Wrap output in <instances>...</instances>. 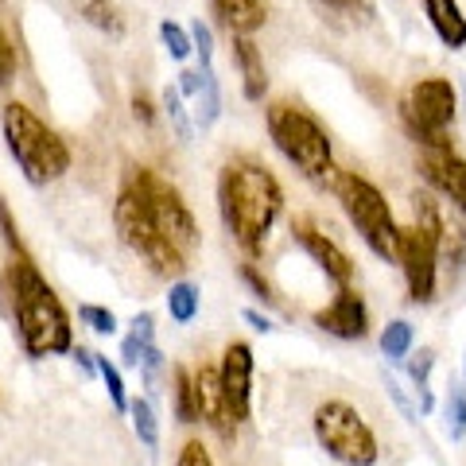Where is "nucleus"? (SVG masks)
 <instances>
[{"instance_id": "nucleus-37", "label": "nucleus", "mask_w": 466, "mask_h": 466, "mask_svg": "<svg viewBox=\"0 0 466 466\" xmlns=\"http://www.w3.org/2000/svg\"><path fill=\"white\" fill-rule=\"evenodd\" d=\"M148 346H152V342H144L140 334L128 330L125 342H121V361H125V366H137V370H140V358H144V350H148Z\"/></svg>"}, {"instance_id": "nucleus-8", "label": "nucleus", "mask_w": 466, "mask_h": 466, "mask_svg": "<svg viewBox=\"0 0 466 466\" xmlns=\"http://www.w3.org/2000/svg\"><path fill=\"white\" fill-rule=\"evenodd\" d=\"M459 113V90L451 78L428 75L408 86L400 97V125L420 148H451V125Z\"/></svg>"}, {"instance_id": "nucleus-16", "label": "nucleus", "mask_w": 466, "mask_h": 466, "mask_svg": "<svg viewBox=\"0 0 466 466\" xmlns=\"http://www.w3.org/2000/svg\"><path fill=\"white\" fill-rule=\"evenodd\" d=\"M229 39H233V63H238L245 101H265V94H268V66H265V55H260L257 39L253 35H229Z\"/></svg>"}, {"instance_id": "nucleus-5", "label": "nucleus", "mask_w": 466, "mask_h": 466, "mask_svg": "<svg viewBox=\"0 0 466 466\" xmlns=\"http://www.w3.org/2000/svg\"><path fill=\"white\" fill-rule=\"evenodd\" d=\"M443 214L431 195H412V222L400 226V272L412 303H431L440 288V249H443Z\"/></svg>"}, {"instance_id": "nucleus-12", "label": "nucleus", "mask_w": 466, "mask_h": 466, "mask_svg": "<svg viewBox=\"0 0 466 466\" xmlns=\"http://www.w3.org/2000/svg\"><path fill=\"white\" fill-rule=\"evenodd\" d=\"M291 238H296L299 249L308 253L319 268H323V276L330 284L350 288V280H354V260H350L342 245L330 241L327 233L311 222V218H296V222H291Z\"/></svg>"}, {"instance_id": "nucleus-38", "label": "nucleus", "mask_w": 466, "mask_h": 466, "mask_svg": "<svg viewBox=\"0 0 466 466\" xmlns=\"http://www.w3.org/2000/svg\"><path fill=\"white\" fill-rule=\"evenodd\" d=\"M381 377H385V389H389L392 404H397L400 412H404V420H416V408H412V400L404 397V389H400V381H397V377H389V373H381Z\"/></svg>"}, {"instance_id": "nucleus-20", "label": "nucleus", "mask_w": 466, "mask_h": 466, "mask_svg": "<svg viewBox=\"0 0 466 466\" xmlns=\"http://www.w3.org/2000/svg\"><path fill=\"white\" fill-rule=\"evenodd\" d=\"M75 8H78V16L97 27V32H106L113 39H121L128 27H125V16H121V8L113 5V0H75Z\"/></svg>"}, {"instance_id": "nucleus-36", "label": "nucleus", "mask_w": 466, "mask_h": 466, "mask_svg": "<svg viewBox=\"0 0 466 466\" xmlns=\"http://www.w3.org/2000/svg\"><path fill=\"white\" fill-rule=\"evenodd\" d=\"M175 466H214V459H210V451L202 447L198 440H187L183 451L175 455Z\"/></svg>"}, {"instance_id": "nucleus-29", "label": "nucleus", "mask_w": 466, "mask_h": 466, "mask_svg": "<svg viewBox=\"0 0 466 466\" xmlns=\"http://www.w3.org/2000/svg\"><path fill=\"white\" fill-rule=\"evenodd\" d=\"M97 377L106 381L113 408H116V412H125V416H128V404H133V400H128V392H125V377H121V370H116L109 358H101V354H97Z\"/></svg>"}, {"instance_id": "nucleus-23", "label": "nucleus", "mask_w": 466, "mask_h": 466, "mask_svg": "<svg viewBox=\"0 0 466 466\" xmlns=\"http://www.w3.org/2000/svg\"><path fill=\"white\" fill-rule=\"evenodd\" d=\"M198 109H195V125L207 133V128L218 125V116H222V90H218V78L214 70H202V94L195 97Z\"/></svg>"}, {"instance_id": "nucleus-1", "label": "nucleus", "mask_w": 466, "mask_h": 466, "mask_svg": "<svg viewBox=\"0 0 466 466\" xmlns=\"http://www.w3.org/2000/svg\"><path fill=\"white\" fill-rule=\"evenodd\" d=\"M280 210H284V187L260 159L241 156L218 171V214H222L229 238L249 257L265 249Z\"/></svg>"}, {"instance_id": "nucleus-22", "label": "nucleus", "mask_w": 466, "mask_h": 466, "mask_svg": "<svg viewBox=\"0 0 466 466\" xmlns=\"http://www.w3.org/2000/svg\"><path fill=\"white\" fill-rule=\"evenodd\" d=\"M159 109H164V116L171 121L175 140H179V144H191L195 140V125H191V116H187V109H183L179 86H164V94H159Z\"/></svg>"}, {"instance_id": "nucleus-33", "label": "nucleus", "mask_w": 466, "mask_h": 466, "mask_svg": "<svg viewBox=\"0 0 466 466\" xmlns=\"http://www.w3.org/2000/svg\"><path fill=\"white\" fill-rule=\"evenodd\" d=\"M191 39H195V51L202 58V66L198 70H214V32L202 20L191 24Z\"/></svg>"}, {"instance_id": "nucleus-14", "label": "nucleus", "mask_w": 466, "mask_h": 466, "mask_svg": "<svg viewBox=\"0 0 466 466\" xmlns=\"http://www.w3.org/2000/svg\"><path fill=\"white\" fill-rule=\"evenodd\" d=\"M420 175L435 195L466 214V159L455 148H424L420 152Z\"/></svg>"}, {"instance_id": "nucleus-42", "label": "nucleus", "mask_w": 466, "mask_h": 466, "mask_svg": "<svg viewBox=\"0 0 466 466\" xmlns=\"http://www.w3.org/2000/svg\"><path fill=\"white\" fill-rule=\"evenodd\" d=\"M241 319H245V323H249L253 330H260V334H272V330H276V327H272V319H268L265 311H257V308H245Z\"/></svg>"}, {"instance_id": "nucleus-4", "label": "nucleus", "mask_w": 466, "mask_h": 466, "mask_svg": "<svg viewBox=\"0 0 466 466\" xmlns=\"http://www.w3.org/2000/svg\"><path fill=\"white\" fill-rule=\"evenodd\" d=\"M265 125H268V137L276 144V152H280L303 179L323 183L334 171L330 133L311 109L299 106V101H272V106L265 109Z\"/></svg>"}, {"instance_id": "nucleus-6", "label": "nucleus", "mask_w": 466, "mask_h": 466, "mask_svg": "<svg viewBox=\"0 0 466 466\" xmlns=\"http://www.w3.org/2000/svg\"><path fill=\"white\" fill-rule=\"evenodd\" d=\"M334 195H339V207L350 218V226L358 229V238L370 245L373 257L381 260H400V226L392 218L389 198L381 195V187L370 183L366 175L358 171H342L334 179Z\"/></svg>"}, {"instance_id": "nucleus-24", "label": "nucleus", "mask_w": 466, "mask_h": 466, "mask_svg": "<svg viewBox=\"0 0 466 466\" xmlns=\"http://www.w3.org/2000/svg\"><path fill=\"white\" fill-rule=\"evenodd\" d=\"M167 315H171L179 327L195 323V315H198V288H195L191 280H175V284L167 288Z\"/></svg>"}, {"instance_id": "nucleus-43", "label": "nucleus", "mask_w": 466, "mask_h": 466, "mask_svg": "<svg viewBox=\"0 0 466 466\" xmlns=\"http://www.w3.org/2000/svg\"><path fill=\"white\" fill-rule=\"evenodd\" d=\"M133 334H140L144 342H156V319H152L148 311L137 315V319H133Z\"/></svg>"}, {"instance_id": "nucleus-41", "label": "nucleus", "mask_w": 466, "mask_h": 466, "mask_svg": "<svg viewBox=\"0 0 466 466\" xmlns=\"http://www.w3.org/2000/svg\"><path fill=\"white\" fill-rule=\"evenodd\" d=\"M179 94L183 97H198L202 94V70H183L179 75Z\"/></svg>"}, {"instance_id": "nucleus-30", "label": "nucleus", "mask_w": 466, "mask_h": 466, "mask_svg": "<svg viewBox=\"0 0 466 466\" xmlns=\"http://www.w3.org/2000/svg\"><path fill=\"white\" fill-rule=\"evenodd\" d=\"M78 319L86 327H90L94 334H101V339H109V334H116V315L109 308H97V303H82L78 308Z\"/></svg>"}, {"instance_id": "nucleus-10", "label": "nucleus", "mask_w": 466, "mask_h": 466, "mask_svg": "<svg viewBox=\"0 0 466 466\" xmlns=\"http://www.w3.org/2000/svg\"><path fill=\"white\" fill-rule=\"evenodd\" d=\"M113 226H116V233H121V241L156 276H179L187 268V253H179L164 233H159V226L148 218V210H144L128 191H121L113 202Z\"/></svg>"}, {"instance_id": "nucleus-7", "label": "nucleus", "mask_w": 466, "mask_h": 466, "mask_svg": "<svg viewBox=\"0 0 466 466\" xmlns=\"http://www.w3.org/2000/svg\"><path fill=\"white\" fill-rule=\"evenodd\" d=\"M121 191H128L144 210H148V218L159 226V233H164V238L179 253H191L195 245H198V222H195L191 207L183 202L179 187L167 183L156 167H137V164L125 167Z\"/></svg>"}, {"instance_id": "nucleus-19", "label": "nucleus", "mask_w": 466, "mask_h": 466, "mask_svg": "<svg viewBox=\"0 0 466 466\" xmlns=\"http://www.w3.org/2000/svg\"><path fill=\"white\" fill-rule=\"evenodd\" d=\"M308 5L315 8V16L339 27V32H354V27H366L373 24L377 8L370 5V0H308Z\"/></svg>"}, {"instance_id": "nucleus-2", "label": "nucleus", "mask_w": 466, "mask_h": 466, "mask_svg": "<svg viewBox=\"0 0 466 466\" xmlns=\"http://www.w3.org/2000/svg\"><path fill=\"white\" fill-rule=\"evenodd\" d=\"M8 291H12V315H16V334L27 358H51L75 350V330L70 315L55 288L43 280L32 257H16L8 265Z\"/></svg>"}, {"instance_id": "nucleus-45", "label": "nucleus", "mask_w": 466, "mask_h": 466, "mask_svg": "<svg viewBox=\"0 0 466 466\" xmlns=\"http://www.w3.org/2000/svg\"><path fill=\"white\" fill-rule=\"evenodd\" d=\"M462 373H466V358H462Z\"/></svg>"}, {"instance_id": "nucleus-18", "label": "nucleus", "mask_w": 466, "mask_h": 466, "mask_svg": "<svg viewBox=\"0 0 466 466\" xmlns=\"http://www.w3.org/2000/svg\"><path fill=\"white\" fill-rule=\"evenodd\" d=\"M424 16L431 24L435 39H440L447 51L466 47V16H462L459 0H424Z\"/></svg>"}, {"instance_id": "nucleus-28", "label": "nucleus", "mask_w": 466, "mask_h": 466, "mask_svg": "<svg viewBox=\"0 0 466 466\" xmlns=\"http://www.w3.org/2000/svg\"><path fill=\"white\" fill-rule=\"evenodd\" d=\"M159 39H164V47H167V55L175 58V63H183V58L195 51L191 27H183V24H175V20H164V24H159Z\"/></svg>"}, {"instance_id": "nucleus-40", "label": "nucleus", "mask_w": 466, "mask_h": 466, "mask_svg": "<svg viewBox=\"0 0 466 466\" xmlns=\"http://www.w3.org/2000/svg\"><path fill=\"white\" fill-rule=\"evenodd\" d=\"M140 370H144V381H148V385L156 381V373L164 370V354H159V346H156V342H152L148 350H144V358H140Z\"/></svg>"}, {"instance_id": "nucleus-9", "label": "nucleus", "mask_w": 466, "mask_h": 466, "mask_svg": "<svg viewBox=\"0 0 466 466\" xmlns=\"http://www.w3.org/2000/svg\"><path fill=\"white\" fill-rule=\"evenodd\" d=\"M315 443L327 451V459L342 466H377L381 459V443L370 420L346 400H323L311 416Z\"/></svg>"}, {"instance_id": "nucleus-27", "label": "nucleus", "mask_w": 466, "mask_h": 466, "mask_svg": "<svg viewBox=\"0 0 466 466\" xmlns=\"http://www.w3.org/2000/svg\"><path fill=\"white\" fill-rule=\"evenodd\" d=\"M443 416H447V435H451V443L466 440V385H451V389H447Z\"/></svg>"}, {"instance_id": "nucleus-15", "label": "nucleus", "mask_w": 466, "mask_h": 466, "mask_svg": "<svg viewBox=\"0 0 466 466\" xmlns=\"http://www.w3.org/2000/svg\"><path fill=\"white\" fill-rule=\"evenodd\" d=\"M191 381H195V404H198V420L207 424L214 435H222V440H233V412L226 404V392H222V377H218V366H195L191 370Z\"/></svg>"}, {"instance_id": "nucleus-35", "label": "nucleus", "mask_w": 466, "mask_h": 466, "mask_svg": "<svg viewBox=\"0 0 466 466\" xmlns=\"http://www.w3.org/2000/svg\"><path fill=\"white\" fill-rule=\"evenodd\" d=\"M0 233H5V245L12 249V257H27L24 241H20V229H16V222H12V210H8V202H0Z\"/></svg>"}, {"instance_id": "nucleus-31", "label": "nucleus", "mask_w": 466, "mask_h": 466, "mask_svg": "<svg viewBox=\"0 0 466 466\" xmlns=\"http://www.w3.org/2000/svg\"><path fill=\"white\" fill-rule=\"evenodd\" d=\"M431 370H435V350H420L416 358H408V377H412V385H416V392H424V389H431L428 381H431Z\"/></svg>"}, {"instance_id": "nucleus-11", "label": "nucleus", "mask_w": 466, "mask_h": 466, "mask_svg": "<svg viewBox=\"0 0 466 466\" xmlns=\"http://www.w3.org/2000/svg\"><path fill=\"white\" fill-rule=\"evenodd\" d=\"M253 370H257V358L249 342H229L222 350L218 377H222V392L233 412V424H245L253 416Z\"/></svg>"}, {"instance_id": "nucleus-21", "label": "nucleus", "mask_w": 466, "mask_h": 466, "mask_svg": "<svg viewBox=\"0 0 466 466\" xmlns=\"http://www.w3.org/2000/svg\"><path fill=\"white\" fill-rule=\"evenodd\" d=\"M171 404H175V420L179 424H198V404H195V381L187 366L171 370Z\"/></svg>"}, {"instance_id": "nucleus-17", "label": "nucleus", "mask_w": 466, "mask_h": 466, "mask_svg": "<svg viewBox=\"0 0 466 466\" xmlns=\"http://www.w3.org/2000/svg\"><path fill=\"white\" fill-rule=\"evenodd\" d=\"M210 12L229 35H253L268 20L265 0H210Z\"/></svg>"}, {"instance_id": "nucleus-44", "label": "nucleus", "mask_w": 466, "mask_h": 466, "mask_svg": "<svg viewBox=\"0 0 466 466\" xmlns=\"http://www.w3.org/2000/svg\"><path fill=\"white\" fill-rule=\"evenodd\" d=\"M70 354H75V361H78V366H82L86 373H97V354H90L86 346H75Z\"/></svg>"}, {"instance_id": "nucleus-34", "label": "nucleus", "mask_w": 466, "mask_h": 466, "mask_svg": "<svg viewBox=\"0 0 466 466\" xmlns=\"http://www.w3.org/2000/svg\"><path fill=\"white\" fill-rule=\"evenodd\" d=\"M16 43H12V35L0 27V86H8L12 82V75H16Z\"/></svg>"}, {"instance_id": "nucleus-39", "label": "nucleus", "mask_w": 466, "mask_h": 466, "mask_svg": "<svg viewBox=\"0 0 466 466\" xmlns=\"http://www.w3.org/2000/svg\"><path fill=\"white\" fill-rule=\"evenodd\" d=\"M133 116H137L144 128H152V125H156V106L148 101V94H144V90L133 94Z\"/></svg>"}, {"instance_id": "nucleus-25", "label": "nucleus", "mask_w": 466, "mask_h": 466, "mask_svg": "<svg viewBox=\"0 0 466 466\" xmlns=\"http://www.w3.org/2000/svg\"><path fill=\"white\" fill-rule=\"evenodd\" d=\"M412 342H416V330L408 319H392V323L381 330V354L389 361H408L412 354Z\"/></svg>"}, {"instance_id": "nucleus-13", "label": "nucleus", "mask_w": 466, "mask_h": 466, "mask_svg": "<svg viewBox=\"0 0 466 466\" xmlns=\"http://www.w3.org/2000/svg\"><path fill=\"white\" fill-rule=\"evenodd\" d=\"M311 323L323 334H330V339L361 342L370 334V308H366V299H361L354 288H339V296H334L327 308H319L311 315Z\"/></svg>"}, {"instance_id": "nucleus-26", "label": "nucleus", "mask_w": 466, "mask_h": 466, "mask_svg": "<svg viewBox=\"0 0 466 466\" xmlns=\"http://www.w3.org/2000/svg\"><path fill=\"white\" fill-rule=\"evenodd\" d=\"M128 420H133V431H137V440L144 443V447H159V420H156V408H152V400H144V397H137L133 404H128Z\"/></svg>"}, {"instance_id": "nucleus-3", "label": "nucleus", "mask_w": 466, "mask_h": 466, "mask_svg": "<svg viewBox=\"0 0 466 466\" xmlns=\"http://www.w3.org/2000/svg\"><path fill=\"white\" fill-rule=\"evenodd\" d=\"M0 133H5L12 159L20 164L24 179L32 187H47L70 171L66 140L58 137L35 109H27L24 101H8V106L0 109Z\"/></svg>"}, {"instance_id": "nucleus-32", "label": "nucleus", "mask_w": 466, "mask_h": 466, "mask_svg": "<svg viewBox=\"0 0 466 466\" xmlns=\"http://www.w3.org/2000/svg\"><path fill=\"white\" fill-rule=\"evenodd\" d=\"M241 280H245V288H249L260 303H268V308H276V291H272V284H268V276H260V268H257V265H241Z\"/></svg>"}]
</instances>
